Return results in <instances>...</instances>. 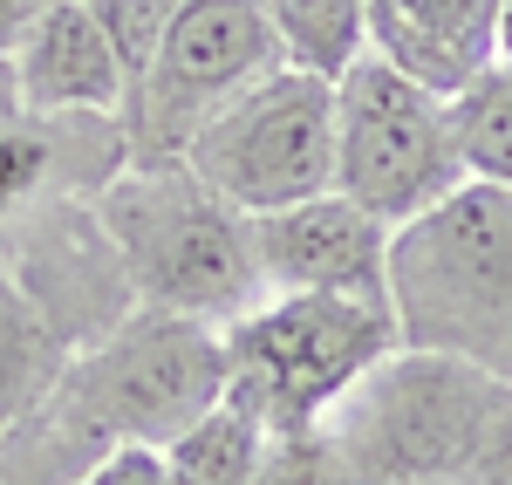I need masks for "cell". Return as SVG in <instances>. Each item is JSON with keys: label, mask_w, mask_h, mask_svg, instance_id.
I'll list each match as a JSON object with an SVG mask.
<instances>
[{"label": "cell", "mask_w": 512, "mask_h": 485, "mask_svg": "<svg viewBox=\"0 0 512 485\" xmlns=\"http://www.w3.org/2000/svg\"><path fill=\"white\" fill-rule=\"evenodd\" d=\"M328 438L349 485H512V383L396 342L328 410Z\"/></svg>", "instance_id": "cell-1"}, {"label": "cell", "mask_w": 512, "mask_h": 485, "mask_svg": "<svg viewBox=\"0 0 512 485\" xmlns=\"http://www.w3.org/2000/svg\"><path fill=\"white\" fill-rule=\"evenodd\" d=\"M96 219L117 246L137 308L226 328L267 301L253 219L219 199L185 158H130L96 192Z\"/></svg>", "instance_id": "cell-2"}, {"label": "cell", "mask_w": 512, "mask_h": 485, "mask_svg": "<svg viewBox=\"0 0 512 485\" xmlns=\"http://www.w3.org/2000/svg\"><path fill=\"white\" fill-rule=\"evenodd\" d=\"M390 315L403 349L465 356L512 383V192L465 178L390 233Z\"/></svg>", "instance_id": "cell-3"}, {"label": "cell", "mask_w": 512, "mask_h": 485, "mask_svg": "<svg viewBox=\"0 0 512 485\" xmlns=\"http://www.w3.org/2000/svg\"><path fill=\"white\" fill-rule=\"evenodd\" d=\"M219 335H226V397L253 410L267 438L328 424V410L403 342L390 301L355 294H267Z\"/></svg>", "instance_id": "cell-4"}, {"label": "cell", "mask_w": 512, "mask_h": 485, "mask_svg": "<svg viewBox=\"0 0 512 485\" xmlns=\"http://www.w3.org/2000/svg\"><path fill=\"white\" fill-rule=\"evenodd\" d=\"M465 185L451 137V96L362 55L335 76V192L383 226H410Z\"/></svg>", "instance_id": "cell-5"}, {"label": "cell", "mask_w": 512, "mask_h": 485, "mask_svg": "<svg viewBox=\"0 0 512 485\" xmlns=\"http://www.w3.org/2000/svg\"><path fill=\"white\" fill-rule=\"evenodd\" d=\"M274 69L287 62H280L267 0H178L144 76L123 96V151L137 164L185 158L198 130Z\"/></svg>", "instance_id": "cell-6"}, {"label": "cell", "mask_w": 512, "mask_h": 485, "mask_svg": "<svg viewBox=\"0 0 512 485\" xmlns=\"http://www.w3.org/2000/svg\"><path fill=\"white\" fill-rule=\"evenodd\" d=\"M185 164L246 219L335 192V82L274 69L198 130Z\"/></svg>", "instance_id": "cell-7"}, {"label": "cell", "mask_w": 512, "mask_h": 485, "mask_svg": "<svg viewBox=\"0 0 512 485\" xmlns=\"http://www.w3.org/2000/svg\"><path fill=\"white\" fill-rule=\"evenodd\" d=\"M0 267L69 335V349L96 342L110 322H123L137 308L117 246L96 219V199H48L21 219H7L0 226Z\"/></svg>", "instance_id": "cell-8"}, {"label": "cell", "mask_w": 512, "mask_h": 485, "mask_svg": "<svg viewBox=\"0 0 512 485\" xmlns=\"http://www.w3.org/2000/svg\"><path fill=\"white\" fill-rule=\"evenodd\" d=\"M267 294H355L390 301V226L342 192H315L253 219Z\"/></svg>", "instance_id": "cell-9"}, {"label": "cell", "mask_w": 512, "mask_h": 485, "mask_svg": "<svg viewBox=\"0 0 512 485\" xmlns=\"http://www.w3.org/2000/svg\"><path fill=\"white\" fill-rule=\"evenodd\" d=\"M7 69H14L21 110H41V117H123V96H130L123 62L89 0H62L7 55Z\"/></svg>", "instance_id": "cell-10"}, {"label": "cell", "mask_w": 512, "mask_h": 485, "mask_svg": "<svg viewBox=\"0 0 512 485\" xmlns=\"http://www.w3.org/2000/svg\"><path fill=\"white\" fill-rule=\"evenodd\" d=\"M369 55L417 76L437 96H458L478 69L499 62V7L506 0H362Z\"/></svg>", "instance_id": "cell-11"}, {"label": "cell", "mask_w": 512, "mask_h": 485, "mask_svg": "<svg viewBox=\"0 0 512 485\" xmlns=\"http://www.w3.org/2000/svg\"><path fill=\"white\" fill-rule=\"evenodd\" d=\"M69 356H76L69 335L48 322L35 301L21 294V281L0 267V431L21 424V417L62 383Z\"/></svg>", "instance_id": "cell-12"}, {"label": "cell", "mask_w": 512, "mask_h": 485, "mask_svg": "<svg viewBox=\"0 0 512 485\" xmlns=\"http://www.w3.org/2000/svg\"><path fill=\"white\" fill-rule=\"evenodd\" d=\"M260 458H267V424L233 397H219L164 445V472L171 485H260Z\"/></svg>", "instance_id": "cell-13"}, {"label": "cell", "mask_w": 512, "mask_h": 485, "mask_svg": "<svg viewBox=\"0 0 512 485\" xmlns=\"http://www.w3.org/2000/svg\"><path fill=\"white\" fill-rule=\"evenodd\" d=\"M280 62L308 76H342L369 55V7L362 0H267Z\"/></svg>", "instance_id": "cell-14"}, {"label": "cell", "mask_w": 512, "mask_h": 485, "mask_svg": "<svg viewBox=\"0 0 512 485\" xmlns=\"http://www.w3.org/2000/svg\"><path fill=\"white\" fill-rule=\"evenodd\" d=\"M451 137H458L465 178L506 185L512 192V69L506 62L478 69V76L451 96Z\"/></svg>", "instance_id": "cell-15"}, {"label": "cell", "mask_w": 512, "mask_h": 485, "mask_svg": "<svg viewBox=\"0 0 512 485\" xmlns=\"http://www.w3.org/2000/svg\"><path fill=\"white\" fill-rule=\"evenodd\" d=\"M260 485H349L342 479V458H335L328 424L274 431V438H267V458H260Z\"/></svg>", "instance_id": "cell-16"}, {"label": "cell", "mask_w": 512, "mask_h": 485, "mask_svg": "<svg viewBox=\"0 0 512 485\" xmlns=\"http://www.w3.org/2000/svg\"><path fill=\"white\" fill-rule=\"evenodd\" d=\"M96 7V21H103V35H110V48H117L123 62V82L144 76V62H151V48H158L164 21H171V7L178 0H89Z\"/></svg>", "instance_id": "cell-17"}, {"label": "cell", "mask_w": 512, "mask_h": 485, "mask_svg": "<svg viewBox=\"0 0 512 485\" xmlns=\"http://www.w3.org/2000/svg\"><path fill=\"white\" fill-rule=\"evenodd\" d=\"M76 485H171V472H164V451H151V445H117V451H103V458H96Z\"/></svg>", "instance_id": "cell-18"}, {"label": "cell", "mask_w": 512, "mask_h": 485, "mask_svg": "<svg viewBox=\"0 0 512 485\" xmlns=\"http://www.w3.org/2000/svg\"><path fill=\"white\" fill-rule=\"evenodd\" d=\"M55 7H62V0H0V62H7V55H14L28 35H35Z\"/></svg>", "instance_id": "cell-19"}, {"label": "cell", "mask_w": 512, "mask_h": 485, "mask_svg": "<svg viewBox=\"0 0 512 485\" xmlns=\"http://www.w3.org/2000/svg\"><path fill=\"white\" fill-rule=\"evenodd\" d=\"M499 62H506V69H512V0H506V7H499Z\"/></svg>", "instance_id": "cell-20"}]
</instances>
